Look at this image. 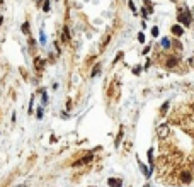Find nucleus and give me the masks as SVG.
Listing matches in <instances>:
<instances>
[{"label": "nucleus", "mask_w": 194, "mask_h": 187, "mask_svg": "<svg viewBox=\"0 0 194 187\" xmlns=\"http://www.w3.org/2000/svg\"><path fill=\"white\" fill-rule=\"evenodd\" d=\"M162 44H164V46H165V48H167V46H169V44H170V43H169V41H167V39H164V41H162Z\"/></svg>", "instance_id": "16"}, {"label": "nucleus", "mask_w": 194, "mask_h": 187, "mask_svg": "<svg viewBox=\"0 0 194 187\" xmlns=\"http://www.w3.org/2000/svg\"><path fill=\"white\" fill-rule=\"evenodd\" d=\"M177 19H179V22H182V24H186V26L191 24V17H189L187 12H181V14L177 15Z\"/></svg>", "instance_id": "1"}, {"label": "nucleus", "mask_w": 194, "mask_h": 187, "mask_svg": "<svg viewBox=\"0 0 194 187\" xmlns=\"http://www.w3.org/2000/svg\"><path fill=\"white\" fill-rule=\"evenodd\" d=\"M172 32H174L176 36H181V34H182V27H181V26H174V27H172Z\"/></svg>", "instance_id": "6"}, {"label": "nucleus", "mask_w": 194, "mask_h": 187, "mask_svg": "<svg viewBox=\"0 0 194 187\" xmlns=\"http://www.w3.org/2000/svg\"><path fill=\"white\" fill-rule=\"evenodd\" d=\"M43 10H44V12H49V0H44V3H43Z\"/></svg>", "instance_id": "8"}, {"label": "nucleus", "mask_w": 194, "mask_h": 187, "mask_svg": "<svg viewBox=\"0 0 194 187\" xmlns=\"http://www.w3.org/2000/svg\"><path fill=\"white\" fill-rule=\"evenodd\" d=\"M107 184H109L111 187H121L123 186V180H121V179H109Z\"/></svg>", "instance_id": "3"}, {"label": "nucleus", "mask_w": 194, "mask_h": 187, "mask_svg": "<svg viewBox=\"0 0 194 187\" xmlns=\"http://www.w3.org/2000/svg\"><path fill=\"white\" fill-rule=\"evenodd\" d=\"M152 34H153V36H158V27H153V29H152Z\"/></svg>", "instance_id": "13"}, {"label": "nucleus", "mask_w": 194, "mask_h": 187, "mask_svg": "<svg viewBox=\"0 0 194 187\" xmlns=\"http://www.w3.org/2000/svg\"><path fill=\"white\" fill-rule=\"evenodd\" d=\"M158 135H160V136H165V135H167V128H165V126L160 128V129H158Z\"/></svg>", "instance_id": "9"}, {"label": "nucleus", "mask_w": 194, "mask_h": 187, "mask_svg": "<svg viewBox=\"0 0 194 187\" xmlns=\"http://www.w3.org/2000/svg\"><path fill=\"white\" fill-rule=\"evenodd\" d=\"M2 22H3V17H0V27H2Z\"/></svg>", "instance_id": "17"}, {"label": "nucleus", "mask_w": 194, "mask_h": 187, "mask_svg": "<svg viewBox=\"0 0 194 187\" xmlns=\"http://www.w3.org/2000/svg\"><path fill=\"white\" fill-rule=\"evenodd\" d=\"M191 179H193V177H191V174H189V172H184V174L181 175V180H182V182H186V184H187V182H191Z\"/></svg>", "instance_id": "5"}, {"label": "nucleus", "mask_w": 194, "mask_h": 187, "mask_svg": "<svg viewBox=\"0 0 194 187\" xmlns=\"http://www.w3.org/2000/svg\"><path fill=\"white\" fill-rule=\"evenodd\" d=\"M37 117H39V119L43 117V109H37Z\"/></svg>", "instance_id": "15"}, {"label": "nucleus", "mask_w": 194, "mask_h": 187, "mask_svg": "<svg viewBox=\"0 0 194 187\" xmlns=\"http://www.w3.org/2000/svg\"><path fill=\"white\" fill-rule=\"evenodd\" d=\"M61 41H63V43H68V41H70V31H68V27H66V26L63 27V32H61Z\"/></svg>", "instance_id": "2"}, {"label": "nucleus", "mask_w": 194, "mask_h": 187, "mask_svg": "<svg viewBox=\"0 0 194 187\" xmlns=\"http://www.w3.org/2000/svg\"><path fill=\"white\" fill-rule=\"evenodd\" d=\"M174 65H176V60H174V58H170V60L167 61V66H174Z\"/></svg>", "instance_id": "11"}, {"label": "nucleus", "mask_w": 194, "mask_h": 187, "mask_svg": "<svg viewBox=\"0 0 194 187\" xmlns=\"http://www.w3.org/2000/svg\"><path fill=\"white\" fill-rule=\"evenodd\" d=\"M22 32L29 36V22H24V24H22Z\"/></svg>", "instance_id": "7"}, {"label": "nucleus", "mask_w": 194, "mask_h": 187, "mask_svg": "<svg viewBox=\"0 0 194 187\" xmlns=\"http://www.w3.org/2000/svg\"><path fill=\"white\" fill-rule=\"evenodd\" d=\"M99 70H101V65H97V66H95V68L92 70V77H95V75L99 73Z\"/></svg>", "instance_id": "10"}, {"label": "nucleus", "mask_w": 194, "mask_h": 187, "mask_svg": "<svg viewBox=\"0 0 194 187\" xmlns=\"http://www.w3.org/2000/svg\"><path fill=\"white\" fill-rule=\"evenodd\" d=\"M138 41H140V43H143V41H145V36H143V34H141V32H140V34H138Z\"/></svg>", "instance_id": "14"}, {"label": "nucleus", "mask_w": 194, "mask_h": 187, "mask_svg": "<svg viewBox=\"0 0 194 187\" xmlns=\"http://www.w3.org/2000/svg\"><path fill=\"white\" fill-rule=\"evenodd\" d=\"M123 138V129L119 131V135H118V138H116V145H119V140Z\"/></svg>", "instance_id": "12"}, {"label": "nucleus", "mask_w": 194, "mask_h": 187, "mask_svg": "<svg viewBox=\"0 0 194 187\" xmlns=\"http://www.w3.org/2000/svg\"><path fill=\"white\" fill-rule=\"evenodd\" d=\"M34 66H36L37 70H43V66H44V60H43V58H34Z\"/></svg>", "instance_id": "4"}]
</instances>
